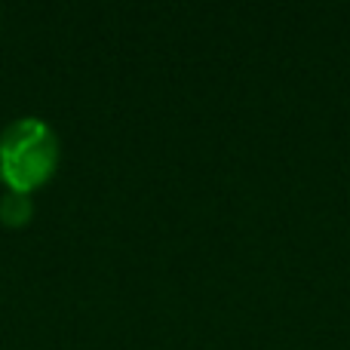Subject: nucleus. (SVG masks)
<instances>
[{"mask_svg": "<svg viewBox=\"0 0 350 350\" xmlns=\"http://www.w3.org/2000/svg\"><path fill=\"white\" fill-rule=\"evenodd\" d=\"M59 133L43 117H16L0 129V181L6 191L31 193L59 170Z\"/></svg>", "mask_w": 350, "mask_h": 350, "instance_id": "obj_1", "label": "nucleus"}, {"mask_svg": "<svg viewBox=\"0 0 350 350\" xmlns=\"http://www.w3.org/2000/svg\"><path fill=\"white\" fill-rule=\"evenodd\" d=\"M31 218H34V200H31V193L6 191L0 197V224H6V228H25Z\"/></svg>", "mask_w": 350, "mask_h": 350, "instance_id": "obj_2", "label": "nucleus"}]
</instances>
